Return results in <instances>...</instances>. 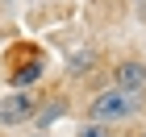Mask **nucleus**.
I'll list each match as a JSON object with an SVG mask.
<instances>
[{"instance_id":"f257e3e1","label":"nucleus","mask_w":146,"mask_h":137,"mask_svg":"<svg viewBox=\"0 0 146 137\" xmlns=\"http://www.w3.org/2000/svg\"><path fill=\"white\" fill-rule=\"evenodd\" d=\"M138 112V96L125 87H109L100 91L96 100H92V121H100V125H109V121H129V116Z\"/></svg>"},{"instance_id":"f03ea898","label":"nucleus","mask_w":146,"mask_h":137,"mask_svg":"<svg viewBox=\"0 0 146 137\" xmlns=\"http://www.w3.org/2000/svg\"><path fill=\"white\" fill-rule=\"evenodd\" d=\"M34 96L29 91H17V96H4L0 100V125H21V121H29L34 116Z\"/></svg>"},{"instance_id":"7ed1b4c3","label":"nucleus","mask_w":146,"mask_h":137,"mask_svg":"<svg viewBox=\"0 0 146 137\" xmlns=\"http://www.w3.org/2000/svg\"><path fill=\"white\" fill-rule=\"evenodd\" d=\"M117 87L142 96V91H146V67H142V62H121V67H117Z\"/></svg>"},{"instance_id":"20e7f679","label":"nucleus","mask_w":146,"mask_h":137,"mask_svg":"<svg viewBox=\"0 0 146 137\" xmlns=\"http://www.w3.org/2000/svg\"><path fill=\"white\" fill-rule=\"evenodd\" d=\"M75 137H113V133H109V129L100 125V121H92V125H84V129H79Z\"/></svg>"}]
</instances>
